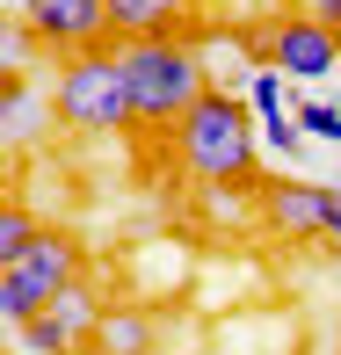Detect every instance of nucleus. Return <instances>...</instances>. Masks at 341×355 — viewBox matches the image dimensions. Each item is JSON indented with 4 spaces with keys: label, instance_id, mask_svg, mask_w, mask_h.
<instances>
[{
    "label": "nucleus",
    "instance_id": "nucleus-16",
    "mask_svg": "<svg viewBox=\"0 0 341 355\" xmlns=\"http://www.w3.org/2000/svg\"><path fill=\"white\" fill-rule=\"evenodd\" d=\"M22 66H29V22L15 15L8 22V73H22Z\"/></svg>",
    "mask_w": 341,
    "mask_h": 355
},
{
    "label": "nucleus",
    "instance_id": "nucleus-12",
    "mask_svg": "<svg viewBox=\"0 0 341 355\" xmlns=\"http://www.w3.org/2000/svg\"><path fill=\"white\" fill-rule=\"evenodd\" d=\"M15 334H22V348H29V355H73V348H80V334H73L58 312H37V319H22Z\"/></svg>",
    "mask_w": 341,
    "mask_h": 355
},
{
    "label": "nucleus",
    "instance_id": "nucleus-7",
    "mask_svg": "<svg viewBox=\"0 0 341 355\" xmlns=\"http://www.w3.org/2000/svg\"><path fill=\"white\" fill-rule=\"evenodd\" d=\"M254 218L276 239H327V189L319 182H262L254 189Z\"/></svg>",
    "mask_w": 341,
    "mask_h": 355
},
{
    "label": "nucleus",
    "instance_id": "nucleus-13",
    "mask_svg": "<svg viewBox=\"0 0 341 355\" xmlns=\"http://www.w3.org/2000/svg\"><path fill=\"white\" fill-rule=\"evenodd\" d=\"M37 232H44V225L29 218V203H22V196H15V203H8V218H0V268L22 261V254L37 247Z\"/></svg>",
    "mask_w": 341,
    "mask_h": 355
},
{
    "label": "nucleus",
    "instance_id": "nucleus-11",
    "mask_svg": "<svg viewBox=\"0 0 341 355\" xmlns=\"http://www.w3.org/2000/svg\"><path fill=\"white\" fill-rule=\"evenodd\" d=\"M44 312H58V319H66V327L80 334V341H88V334H94V327H102V312H109V304H102V290H94L88 276H73V283H66V290H58V297H51V304H44Z\"/></svg>",
    "mask_w": 341,
    "mask_h": 355
},
{
    "label": "nucleus",
    "instance_id": "nucleus-6",
    "mask_svg": "<svg viewBox=\"0 0 341 355\" xmlns=\"http://www.w3.org/2000/svg\"><path fill=\"white\" fill-rule=\"evenodd\" d=\"M22 22H29V37L51 58L94 51V44L117 37V29H109V0H22Z\"/></svg>",
    "mask_w": 341,
    "mask_h": 355
},
{
    "label": "nucleus",
    "instance_id": "nucleus-8",
    "mask_svg": "<svg viewBox=\"0 0 341 355\" xmlns=\"http://www.w3.org/2000/svg\"><path fill=\"white\" fill-rule=\"evenodd\" d=\"M51 116H58V109L29 87V73H8V80H0V138H8V153H29Z\"/></svg>",
    "mask_w": 341,
    "mask_h": 355
},
{
    "label": "nucleus",
    "instance_id": "nucleus-17",
    "mask_svg": "<svg viewBox=\"0 0 341 355\" xmlns=\"http://www.w3.org/2000/svg\"><path fill=\"white\" fill-rule=\"evenodd\" d=\"M327 239H334V247H341V182L327 189Z\"/></svg>",
    "mask_w": 341,
    "mask_h": 355
},
{
    "label": "nucleus",
    "instance_id": "nucleus-4",
    "mask_svg": "<svg viewBox=\"0 0 341 355\" xmlns=\"http://www.w3.org/2000/svg\"><path fill=\"white\" fill-rule=\"evenodd\" d=\"M73 276H80V247H73L66 232H37V247H29L22 261L0 268V312H8V327L37 319Z\"/></svg>",
    "mask_w": 341,
    "mask_h": 355
},
{
    "label": "nucleus",
    "instance_id": "nucleus-1",
    "mask_svg": "<svg viewBox=\"0 0 341 355\" xmlns=\"http://www.w3.org/2000/svg\"><path fill=\"white\" fill-rule=\"evenodd\" d=\"M174 159L203 189L254 182V159H262V116H254V102H240L233 87H203V102L174 123Z\"/></svg>",
    "mask_w": 341,
    "mask_h": 355
},
{
    "label": "nucleus",
    "instance_id": "nucleus-3",
    "mask_svg": "<svg viewBox=\"0 0 341 355\" xmlns=\"http://www.w3.org/2000/svg\"><path fill=\"white\" fill-rule=\"evenodd\" d=\"M51 109H58V123H66L73 138H117V131H131V80H124L117 37L94 44V51L58 58Z\"/></svg>",
    "mask_w": 341,
    "mask_h": 355
},
{
    "label": "nucleus",
    "instance_id": "nucleus-5",
    "mask_svg": "<svg viewBox=\"0 0 341 355\" xmlns=\"http://www.w3.org/2000/svg\"><path fill=\"white\" fill-rule=\"evenodd\" d=\"M262 58L290 80H341V29L319 22L313 8H290V15H269L262 37Z\"/></svg>",
    "mask_w": 341,
    "mask_h": 355
},
{
    "label": "nucleus",
    "instance_id": "nucleus-2",
    "mask_svg": "<svg viewBox=\"0 0 341 355\" xmlns=\"http://www.w3.org/2000/svg\"><path fill=\"white\" fill-rule=\"evenodd\" d=\"M124 80H131V123L138 131H174L203 102V51L182 37H117Z\"/></svg>",
    "mask_w": 341,
    "mask_h": 355
},
{
    "label": "nucleus",
    "instance_id": "nucleus-15",
    "mask_svg": "<svg viewBox=\"0 0 341 355\" xmlns=\"http://www.w3.org/2000/svg\"><path fill=\"white\" fill-rule=\"evenodd\" d=\"M283 87H290V73H276L269 58L247 73V102H254V116H269V109H283Z\"/></svg>",
    "mask_w": 341,
    "mask_h": 355
},
{
    "label": "nucleus",
    "instance_id": "nucleus-10",
    "mask_svg": "<svg viewBox=\"0 0 341 355\" xmlns=\"http://www.w3.org/2000/svg\"><path fill=\"white\" fill-rule=\"evenodd\" d=\"M182 22H189V0H109L117 37H174Z\"/></svg>",
    "mask_w": 341,
    "mask_h": 355
},
{
    "label": "nucleus",
    "instance_id": "nucleus-18",
    "mask_svg": "<svg viewBox=\"0 0 341 355\" xmlns=\"http://www.w3.org/2000/svg\"><path fill=\"white\" fill-rule=\"evenodd\" d=\"M305 8H313L319 22H334V29H341V0H305Z\"/></svg>",
    "mask_w": 341,
    "mask_h": 355
},
{
    "label": "nucleus",
    "instance_id": "nucleus-14",
    "mask_svg": "<svg viewBox=\"0 0 341 355\" xmlns=\"http://www.w3.org/2000/svg\"><path fill=\"white\" fill-rule=\"evenodd\" d=\"M290 116L305 123V138H319V145H341V102H327V94H313V102H298Z\"/></svg>",
    "mask_w": 341,
    "mask_h": 355
},
{
    "label": "nucleus",
    "instance_id": "nucleus-9",
    "mask_svg": "<svg viewBox=\"0 0 341 355\" xmlns=\"http://www.w3.org/2000/svg\"><path fill=\"white\" fill-rule=\"evenodd\" d=\"M153 312H145V304H109L102 312V327L88 334V348L94 355H153Z\"/></svg>",
    "mask_w": 341,
    "mask_h": 355
}]
</instances>
